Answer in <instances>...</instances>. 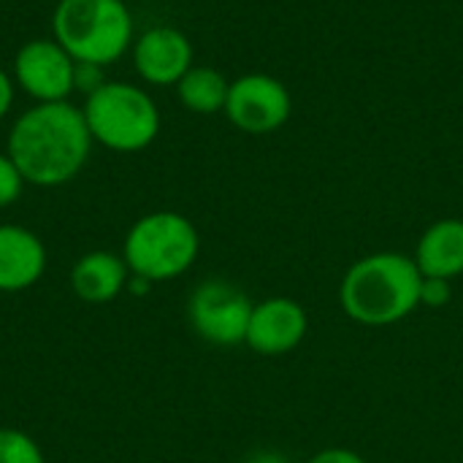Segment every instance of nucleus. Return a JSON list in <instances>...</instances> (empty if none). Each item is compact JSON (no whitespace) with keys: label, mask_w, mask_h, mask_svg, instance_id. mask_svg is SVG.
<instances>
[{"label":"nucleus","mask_w":463,"mask_h":463,"mask_svg":"<svg viewBox=\"0 0 463 463\" xmlns=\"http://www.w3.org/2000/svg\"><path fill=\"white\" fill-rule=\"evenodd\" d=\"M130 60L144 84L176 87L179 79L193 68V43L179 27L155 24L136 35Z\"/></svg>","instance_id":"1a4fd4ad"},{"label":"nucleus","mask_w":463,"mask_h":463,"mask_svg":"<svg viewBox=\"0 0 463 463\" xmlns=\"http://www.w3.org/2000/svg\"><path fill=\"white\" fill-rule=\"evenodd\" d=\"M231 81L225 79L222 71L209 68V65H193L176 84V98L179 103L193 111V114H220L225 111Z\"/></svg>","instance_id":"4468645a"},{"label":"nucleus","mask_w":463,"mask_h":463,"mask_svg":"<svg viewBox=\"0 0 463 463\" xmlns=\"http://www.w3.org/2000/svg\"><path fill=\"white\" fill-rule=\"evenodd\" d=\"M73 76L76 60L52 35L22 43L11 62V79L16 90L30 95L35 103L68 100L76 92Z\"/></svg>","instance_id":"6e6552de"},{"label":"nucleus","mask_w":463,"mask_h":463,"mask_svg":"<svg viewBox=\"0 0 463 463\" xmlns=\"http://www.w3.org/2000/svg\"><path fill=\"white\" fill-rule=\"evenodd\" d=\"M307 463H369L361 453L350 450V448H326L320 453H315Z\"/></svg>","instance_id":"6ab92c4d"},{"label":"nucleus","mask_w":463,"mask_h":463,"mask_svg":"<svg viewBox=\"0 0 463 463\" xmlns=\"http://www.w3.org/2000/svg\"><path fill=\"white\" fill-rule=\"evenodd\" d=\"M14 98H16V84L11 79L8 71L0 68V122L8 117V111L14 109Z\"/></svg>","instance_id":"aec40b11"},{"label":"nucleus","mask_w":463,"mask_h":463,"mask_svg":"<svg viewBox=\"0 0 463 463\" xmlns=\"http://www.w3.org/2000/svg\"><path fill=\"white\" fill-rule=\"evenodd\" d=\"M420 285L423 274L412 255L374 252L345 271L339 304L361 326H393L420 307Z\"/></svg>","instance_id":"f03ea898"},{"label":"nucleus","mask_w":463,"mask_h":463,"mask_svg":"<svg viewBox=\"0 0 463 463\" xmlns=\"http://www.w3.org/2000/svg\"><path fill=\"white\" fill-rule=\"evenodd\" d=\"M109 79H106V68L100 65H92V62H76V76H73V84H76V92H81L84 98L92 95L98 87H103Z\"/></svg>","instance_id":"a211bd4d"},{"label":"nucleus","mask_w":463,"mask_h":463,"mask_svg":"<svg viewBox=\"0 0 463 463\" xmlns=\"http://www.w3.org/2000/svg\"><path fill=\"white\" fill-rule=\"evenodd\" d=\"M0 463H46L41 445L19 431V429H0Z\"/></svg>","instance_id":"2eb2a0df"},{"label":"nucleus","mask_w":463,"mask_h":463,"mask_svg":"<svg viewBox=\"0 0 463 463\" xmlns=\"http://www.w3.org/2000/svg\"><path fill=\"white\" fill-rule=\"evenodd\" d=\"M130 282V269L122 255L92 250L81 255L71 269V290L87 304H109Z\"/></svg>","instance_id":"f8f14e48"},{"label":"nucleus","mask_w":463,"mask_h":463,"mask_svg":"<svg viewBox=\"0 0 463 463\" xmlns=\"http://www.w3.org/2000/svg\"><path fill=\"white\" fill-rule=\"evenodd\" d=\"M81 111L92 141L119 155L152 146L163 122L155 98L144 87L117 79L87 95Z\"/></svg>","instance_id":"20e7f679"},{"label":"nucleus","mask_w":463,"mask_h":463,"mask_svg":"<svg viewBox=\"0 0 463 463\" xmlns=\"http://www.w3.org/2000/svg\"><path fill=\"white\" fill-rule=\"evenodd\" d=\"M252 307L255 304L239 285L228 279H206L193 290L187 301V317L203 342L217 347H236L247 339Z\"/></svg>","instance_id":"423d86ee"},{"label":"nucleus","mask_w":463,"mask_h":463,"mask_svg":"<svg viewBox=\"0 0 463 463\" xmlns=\"http://www.w3.org/2000/svg\"><path fill=\"white\" fill-rule=\"evenodd\" d=\"M92 144L84 111L71 100L24 109L5 136L8 157L22 179L35 187H60L76 179L90 160Z\"/></svg>","instance_id":"f257e3e1"},{"label":"nucleus","mask_w":463,"mask_h":463,"mask_svg":"<svg viewBox=\"0 0 463 463\" xmlns=\"http://www.w3.org/2000/svg\"><path fill=\"white\" fill-rule=\"evenodd\" d=\"M293 114V98L288 87L269 73H244L231 81L225 117L250 136H269L285 128Z\"/></svg>","instance_id":"0eeeda50"},{"label":"nucleus","mask_w":463,"mask_h":463,"mask_svg":"<svg viewBox=\"0 0 463 463\" xmlns=\"http://www.w3.org/2000/svg\"><path fill=\"white\" fill-rule=\"evenodd\" d=\"M309 331L307 309L288 296H274L252 307L244 345L266 358H279L293 353Z\"/></svg>","instance_id":"9d476101"},{"label":"nucleus","mask_w":463,"mask_h":463,"mask_svg":"<svg viewBox=\"0 0 463 463\" xmlns=\"http://www.w3.org/2000/svg\"><path fill=\"white\" fill-rule=\"evenodd\" d=\"M201 252V236L193 220L179 212H149L138 217L122 244L130 277L168 282L193 269Z\"/></svg>","instance_id":"39448f33"},{"label":"nucleus","mask_w":463,"mask_h":463,"mask_svg":"<svg viewBox=\"0 0 463 463\" xmlns=\"http://www.w3.org/2000/svg\"><path fill=\"white\" fill-rule=\"evenodd\" d=\"M244 463H293L285 453H279V450H255V453H250Z\"/></svg>","instance_id":"412c9836"},{"label":"nucleus","mask_w":463,"mask_h":463,"mask_svg":"<svg viewBox=\"0 0 463 463\" xmlns=\"http://www.w3.org/2000/svg\"><path fill=\"white\" fill-rule=\"evenodd\" d=\"M24 184L27 182L22 179L8 152H0V209H8L11 203H16L24 193Z\"/></svg>","instance_id":"dca6fc26"},{"label":"nucleus","mask_w":463,"mask_h":463,"mask_svg":"<svg viewBox=\"0 0 463 463\" xmlns=\"http://www.w3.org/2000/svg\"><path fill=\"white\" fill-rule=\"evenodd\" d=\"M450 298H453V282L450 279L423 277V285H420V307L439 309V307L450 304Z\"/></svg>","instance_id":"f3484780"},{"label":"nucleus","mask_w":463,"mask_h":463,"mask_svg":"<svg viewBox=\"0 0 463 463\" xmlns=\"http://www.w3.org/2000/svg\"><path fill=\"white\" fill-rule=\"evenodd\" d=\"M415 263L423 277L456 279L463 274V220L445 217L429 225L415 247Z\"/></svg>","instance_id":"ddd939ff"},{"label":"nucleus","mask_w":463,"mask_h":463,"mask_svg":"<svg viewBox=\"0 0 463 463\" xmlns=\"http://www.w3.org/2000/svg\"><path fill=\"white\" fill-rule=\"evenodd\" d=\"M52 38L76 60L109 68L122 60L133 41V11L125 0H57Z\"/></svg>","instance_id":"7ed1b4c3"},{"label":"nucleus","mask_w":463,"mask_h":463,"mask_svg":"<svg viewBox=\"0 0 463 463\" xmlns=\"http://www.w3.org/2000/svg\"><path fill=\"white\" fill-rule=\"evenodd\" d=\"M46 271V247L24 225H0V293L33 288Z\"/></svg>","instance_id":"9b49d317"}]
</instances>
